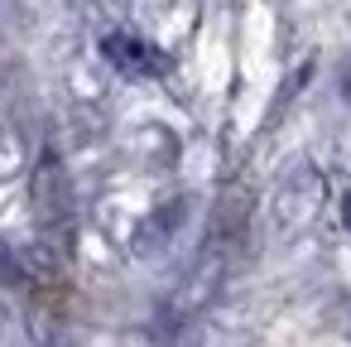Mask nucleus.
I'll return each instance as SVG.
<instances>
[{"label": "nucleus", "mask_w": 351, "mask_h": 347, "mask_svg": "<svg viewBox=\"0 0 351 347\" xmlns=\"http://www.w3.org/2000/svg\"><path fill=\"white\" fill-rule=\"evenodd\" d=\"M101 49H106V58H116L130 73H164V54L149 49V44H140V39H130V34H111Z\"/></svg>", "instance_id": "f257e3e1"}, {"label": "nucleus", "mask_w": 351, "mask_h": 347, "mask_svg": "<svg viewBox=\"0 0 351 347\" xmlns=\"http://www.w3.org/2000/svg\"><path fill=\"white\" fill-rule=\"evenodd\" d=\"M0 280H20V265L10 260V251L0 246Z\"/></svg>", "instance_id": "f03ea898"}, {"label": "nucleus", "mask_w": 351, "mask_h": 347, "mask_svg": "<svg viewBox=\"0 0 351 347\" xmlns=\"http://www.w3.org/2000/svg\"><path fill=\"white\" fill-rule=\"evenodd\" d=\"M341 217H346V227H351V193H346V203H341Z\"/></svg>", "instance_id": "7ed1b4c3"}, {"label": "nucleus", "mask_w": 351, "mask_h": 347, "mask_svg": "<svg viewBox=\"0 0 351 347\" xmlns=\"http://www.w3.org/2000/svg\"><path fill=\"white\" fill-rule=\"evenodd\" d=\"M341 87H346V97H351V73H346V82H341Z\"/></svg>", "instance_id": "20e7f679"}]
</instances>
